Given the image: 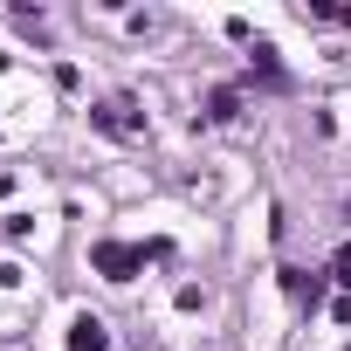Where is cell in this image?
<instances>
[{
  "label": "cell",
  "mask_w": 351,
  "mask_h": 351,
  "mask_svg": "<svg viewBox=\"0 0 351 351\" xmlns=\"http://www.w3.org/2000/svg\"><path fill=\"white\" fill-rule=\"evenodd\" d=\"M90 262L110 276V282H131V269H145V248H124V241H97Z\"/></svg>",
  "instance_id": "obj_1"
},
{
  "label": "cell",
  "mask_w": 351,
  "mask_h": 351,
  "mask_svg": "<svg viewBox=\"0 0 351 351\" xmlns=\"http://www.w3.org/2000/svg\"><path fill=\"white\" fill-rule=\"evenodd\" d=\"M90 117H97L110 138H138V131H145V117H131V104H124V97H117V104H97Z\"/></svg>",
  "instance_id": "obj_2"
},
{
  "label": "cell",
  "mask_w": 351,
  "mask_h": 351,
  "mask_svg": "<svg viewBox=\"0 0 351 351\" xmlns=\"http://www.w3.org/2000/svg\"><path fill=\"white\" fill-rule=\"evenodd\" d=\"M104 344H110V337H104L97 317H76V324H69V351H104Z\"/></svg>",
  "instance_id": "obj_3"
},
{
  "label": "cell",
  "mask_w": 351,
  "mask_h": 351,
  "mask_svg": "<svg viewBox=\"0 0 351 351\" xmlns=\"http://www.w3.org/2000/svg\"><path fill=\"white\" fill-rule=\"evenodd\" d=\"M234 110H241V97H234V90H214V97H207V117H214V124H228Z\"/></svg>",
  "instance_id": "obj_4"
}]
</instances>
